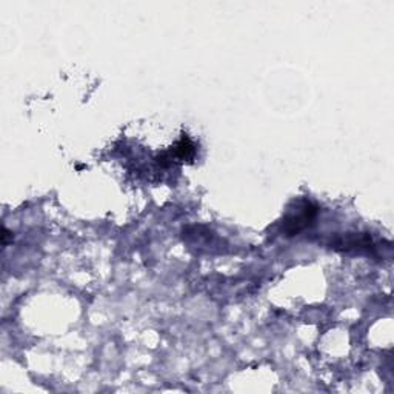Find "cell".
Returning a JSON list of instances; mask_svg holds the SVG:
<instances>
[{"instance_id":"cell-1","label":"cell","mask_w":394,"mask_h":394,"mask_svg":"<svg viewBox=\"0 0 394 394\" xmlns=\"http://www.w3.org/2000/svg\"><path fill=\"white\" fill-rule=\"evenodd\" d=\"M316 214H318V208L310 202L297 208V211L291 213L288 218L285 219V230H287L288 236H295L299 231L305 230L310 223H313Z\"/></svg>"},{"instance_id":"cell-2","label":"cell","mask_w":394,"mask_h":394,"mask_svg":"<svg viewBox=\"0 0 394 394\" xmlns=\"http://www.w3.org/2000/svg\"><path fill=\"white\" fill-rule=\"evenodd\" d=\"M195 154H196L195 143L190 141V137L187 134H183L181 141L177 142L171 150L162 154L157 162L162 165L165 164V160H168V165L173 164V162H177V160H181V162L188 160L190 162V160L195 159Z\"/></svg>"},{"instance_id":"cell-3","label":"cell","mask_w":394,"mask_h":394,"mask_svg":"<svg viewBox=\"0 0 394 394\" xmlns=\"http://www.w3.org/2000/svg\"><path fill=\"white\" fill-rule=\"evenodd\" d=\"M10 239H11V241H13V234H11V233H10V231H8L6 228H3V234H2V244H3V245H6V244H8V241H10Z\"/></svg>"}]
</instances>
